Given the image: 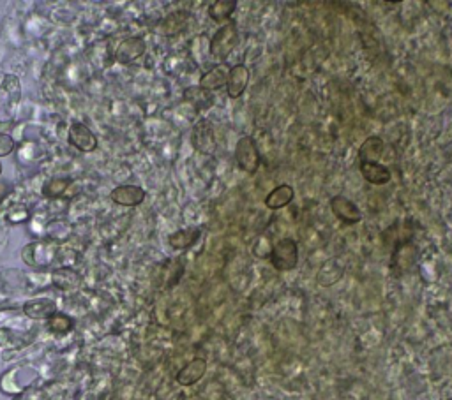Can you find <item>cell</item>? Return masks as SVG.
<instances>
[{
    "label": "cell",
    "mask_w": 452,
    "mask_h": 400,
    "mask_svg": "<svg viewBox=\"0 0 452 400\" xmlns=\"http://www.w3.org/2000/svg\"><path fill=\"white\" fill-rule=\"evenodd\" d=\"M449 159H451V162H452V152H451V157H449Z\"/></svg>",
    "instance_id": "33"
},
{
    "label": "cell",
    "mask_w": 452,
    "mask_h": 400,
    "mask_svg": "<svg viewBox=\"0 0 452 400\" xmlns=\"http://www.w3.org/2000/svg\"><path fill=\"white\" fill-rule=\"evenodd\" d=\"M330 210L345 224H358L363 221V212L347 196H332L330 198Z\"/></svg>",
    "instance_id": "7"
},
{
    "label": "cell",
    "mask_w": 452,
    "mask_h": 400,
    "mask_svg": "<svg viewBox=\"0 0 452 400\" xmlns=\"http://www.w3.org/2000/svg\"><path fill=\"white\" fill-rule=\"evenodd\" d=\"M270 263L277 271L294 270L299 263V247L294 238H281L272 245Z\"/></svg>",
    "instance_id": "3"
},
{
    "label": "cell",
    "mask_w": 452,
    "mask_h": 400,
    "mask_svg": "<svg viewBox=\"0 0 452 400\" xmlns=\"http://www.w3.org/2000/svg\"><path fill=\"white\" fill-rule=\"evenodd\" d=\"M226 76H228V73H226L223 67H219V65H217V67H212L211 71H207V73L200 78V89L207 90V92L221 89V87L226 85Z\"/></svg>",
    "instance_id": "20"
},
{
    "label": "cell",
    "mask_w": 452,
    "mask_h": 400,
    "mask_svg": "<svg viewBox=\"0 0 452 400\" xmlns=\"http://www.w3.org/2000/svg\"><path fill=\"white\" fill-rule=\"evenodd\" d=\"M417 256H419V252H417V247L411 243V240L396 243L392 249L391 270L396 275L408 274L417 265Z\"/></svg>",
    "instance_id": "5"
},
{
    "label": "cell",
    "mask_w": 452,
    "mask_h": 400,
    "mask_svg": "<svg viewBox=\"0 0 452 400\" xmlns=\"http://www.w3.org/2000/svg\"><path fill=\"white\" fill-rule=\"evenodd\" d=\"M237 46H239V30H237V25L230 21L212 36L208 52L216 60H226Z\"/></svg>",
    "instance_id": "2"
},
{
    "label": "cell",
    "mask_w": 452,
    "mask_h": 400,
    "mask_svg": "<svg viewBox=\"0 0 452 400\" xmlns=\"http://www.w3.org/2000/svg\"><path fill=\"white\" fill-rule=\"evenodd\" d=\"M23 261L30 267H48L57 256V247L46 242H34L23 249Z\"/></svg>",
    "instance_id": "6"
},
{
    "label": "cell",
    "mask_w": 452,
    "mask_h": 400,
    "mask_svg": "<svg viewBox=\"0 0 452 400\" xmlns=\"http://www.w3.org/2000/svg\"><path fill=\"white\" fill-rule=\"evenodd\" d=\"M383 140L378 136H369L366 142L358 148V162L366 164V162H378L383 155Z\"/></svg>",
    "instance_id": "18"
},
{
    "label": "cell",
    "mask_w": 452,
    "mask_h": 400,
    "mask_svg": "<svg viewBox=\"0 0 452 400\" xmlns=\"http://www.w3.org/2000/svg\"><path fill=\"white\" fill-rule=\"evenodd\" d=\"M235 162L244 173H257L261 164V155L251 136H242L235 145Z\"/></svg>",
    "instance_id": "4"
},
{
    "label": "cell",
    "mask_w": 452,
    "mask_h": 400,
    "mask_svg": "<svg viewBox=\"0 0 452 400\" xmlns=\"http://www.w3.org/2000/svg\"><path fill=\"white\" fill-rule=\"evenodd\" d=\"M23 312L32 320H48L50 315L57 312V305L53 300L48 298H36L30 300L23 305Z\"/></svg>",
    "instance_id": "17"
},
{
    "label": "cell",
    "mask_w": 452,
    "mask_h": 400,
    "mask_svg": "<svg viewBox=\"0 0 452 400\" xmlns=\"http://www.w3.org/2000/svg\"><path fill=\"white\" fill-rule=\"evenodd\" d=\"M358 170L360 175L364 177V180L373 186H385V184L391 182L392 173L387 166L378 164V162H366V164H358Z\"/></svg>",
    "instance_id": "15"
},
{
    "label": "cell",
    "mask_w": 452,
    "mask_h": 400,
    "mask_svg": "<svg viewBox=\"0 0 452 400\" xmlns=\"http://www.w3.org/2000/svg\"><path fill=\"white\" fill-rule=\"evenodd\" d=\"M205 372H207V362L204 358H195L180 368L177 374V383L182 386H191L205 376Z\"/></svg>",
    "instance_id": "13"
},
{
    "label": "cell",
    "mask_w": 452,
    "mask_h": 400,
    "mask_svg": "<svg viewBox=\"0 0 452 400\" xmlns=\"http://www.w3.org/2000/svg\"><path fill=\"white\" fill-rule=\"evenodd\" d=\"M145 49H147V45H145V41L142 37H129V39H124L118 45L117 53H115V60L118 64H133V62L142 57Z\"/></svg>",
    "instance_id": "10"
},
{
    "label": "cell",
    "mask_w": 452,
    "mask_h": 400,
    "mask_svg": "<svg viewBox=\"0 0 452 400\" xmlns=\"http://www.w3.org/2000/svg\"><path fill=\"white\" fill-rule=\"evenodd\" d=\"M345 275V263H341L338 258L329 259L322 265V268L318 270L316 282L323 287H329L332 284L339 282L341 277Z\"/></svg>",
    "instance_id": "14"
},
{
    "label": "cell",
    "mask_w": 452,
    "mask_h": 400,
    "mask_svg": "<svg viewBox=\"0 0 452 400\" xmlns=\"http://www.w3.org/2000/svg\"><path fill=\"white\" fill-rule=\"evenodd\" d=\"M14 150V140L6 133H0V157H6Z\"/></svg>",
    "instance_id": "29"
},
{
    "label": "cell",
    "mask_w": 452,
    "mask_h": 400,
    "mask_svg": "<svg viewBox=\"0 0 452 400\" xmlns=\"http://www.w3.org/2000/svg\"><path fill=\"white\" fill-rule=\"evenodd\" d=\"M184 98L186 101H189L191 104H195L196 108H208L212 104V93L207 90L200 89V87H191V89L184 90Z\"/></svg>",
    "instance_id": "23"
},
{
    "label": "cell",
    "mask_w": 452,
    "mask_h": 400,
    "mask_svg": "<svg viewBox=\"0 0 452 400\" xmlns=\"http://www.w3.org/2000/svg\"><path fill=\"white\" fill-rule=\"evenodd\" d=\"M29 217H30V212L25 205H12L11 208L6 212V219L12 224L25 223V221H29Z\"/></svg>",
    "instance_id": "27"
},
{
    "label": "cell",
    "mask_w": 452,
    "mask_h": 400,
    "mask_svg": "<svg viewBox=\"0 0 452 400\" xmlns=\"http://www.w3.org/2000/svg\"><path fill=\"white\" fill-rule=\"evenodd\" d=\"M235 0H217V2H212V4L208 5V16L214 21H217V23H221V21L230 20V16L235 12Z\"/></svg>",
    "instance_id": "21"
},
{
    "label": "cell",
    "mask_w": 452,
    "mask_h": 400,
    "mask_svg": "<svg viewBox=\"0 0 452 400\" xmlns=\"http://www.w3.org/2000/svg\"><path fill=\"white\" fill-rule=\"evenodd\" d=\"M255 256H258V258H270V252H272V243L269 242V238L267 236H260L258 238V242L255 243Z\"/></svg>",
    "instance_id": "28"
},
{
    "label": "cell",
    "mask_w": 452,
    "mask_h": 400,
    "mask_svg": "<svg viewBox=\"0 0 452 400\" xmlns=\"http://www.w3.org/2000/svg\"><path fill=\"white\" fill-rule=\"evenodd\" d=\"M21 101V83L17 74H6L0 85V129L14 122Z\"/></svg>",
    "instance_id": "1"
},
{
    "label": "cell",
    "mask_w": 452,
    "mask_h": 400,
    "mask_svg": "<svg viewBox=\"0 0 452 400\" xmlns=\"http://www.w3.org/2000/svg\"><path fill=\"white\" fill-rule=\"evenodd\" d=\"M200 234L202 231L198 227H186V230H179L175 233H171L168 236V243L175 251H186V249L193 247L200 240Z\"/></svg>",
    "instance_id": "19"
},
{
    "label": "cell",
    "mask_w": 452,
    "mask_h": 400,
    "mask_svg": "<svg viewBox=\"0 0 452 400\" xmlns=\"http://www.w3.org/2000/svg\"><path fill=\"white\" fill-rule=\"evenodd\" d=\"M0 175H2V164H0Z\"/></svg>",
    "instance_id": "32"
},
{
    "label": "cell",
    "mask_w": 452,
    "mask_h": 400,
    "mask_svg": "<svg viewBox=\"0 0 452 400\" xmlns=\"http://www.w3.org/2000/svg\"><path fill=\"white\" fill-rule=\"evenodd\" d=\"M69 186V178H52V180H48V182L45 184V187H43V195H45L46 198H58V196L64 195Z\"/></svg>",
    "instance_id": "25"
},
{
    "label": "cell",
    "mask_w": 452,
    "mask_h": 400,
    "mask_svg": "<svg viewBox=\"0 0 452 400\" xmlns=\"http://www.w3.org/2000/svg\"><path fill=\"white\" fill-rule=\"evenodd\" d=\"M48 328L53 333H67L73 328V321H71L69 315L55 312L48 318Z\"/></svg>",
    "instance_id": "26"
},
{
    "label": "cell",
    "mask_w": 452,
    "mask_h": 400,
    "mask_svg": "<svg viewBox=\"0 0 452 400\" xmlns=\"http://www.w3.org/2000/svg\"><path fill=\"white\" fill-rule=\"evenodd\" d=\"M8 195H9V187L6 186L4 182H0V203L4 201L6 196H8Z\"/></svg>",
    "instance_id": "31"
},
{
    "label": "cell",
    "mask_w": 452,
    "mask_h": 400,
    "mask_svg": "<svg viewBox=\"0 0 452 400\" xmlns=\"http://www.w3.org/2000/svg\"><path fill=\"white\" fill-rule=\"evenodd\" d=\"M295 190L292 186H277L276 189H272L265 198V206L269 208V210H281L285 206H288L290 203L294 201Z\"/></svg>",
    "instance_id": "16"
},
{
    "label": "cell",
    "mask_w": 452,
    "mask_h": 400,
    "mask_svg": "<svg viewBox=\"0 0 452 400\" xmlns=\"http://www.w3.org/2000/svg\"><path fill=\"white\" fill-rule=\"evenodd\" d=\"M82 277L71 268H58L53 271V284L61 289H73V287L80 286Z\"/></svg>",
    "instance_id": "22"
},
{
    "label": "cell",
    "mask_w": 452,
    "mask_h": 400,
    "mask_svg": "<svg viewBox=\"0 0 452 400\" xmlns=\"http://www.w3.org/2000/svg\"><path fill=\"white\" fill-rule=\"evenodd\" d=\"M193 145L198 152L202 154H214L216 150V137H214V131L212 126L207 120H202L200 124H196L195 129H193Z\"/></svg>",
    "instance_id": "11"
},
{
    "label": "cell",
    "mask_w": 452,
    "mask_h": 400,
    "mask_svg": "<svg viewBox=\"0 0 452 400\" xmlns=\"http://www.w3.org/2000/svg\"><path fill=\"white\" fill-rule=\"evenodd\" d=\"M147 192L138 186H118L111 190V201L120 206H138L145 201Z\"/></svg>",
    "instance_id": "12"
},
{
    "label": "cell",
    "mask_w": 452,
    "mask_h": 400,
    "mask_svg": "<svg viewBox=\"0 0 452 400\" xmlns=\"http://www.w3.org/2000/svg\"><path fill=\"white\" fill-rule=\"evenodd\" d=\"M71 145L80 152H94L98 148V137L90 131L89 126L82 122H74L69 127V136H67Z\"/></svg>",
    "instance_id": "8"
},
{
    "label": "cell",
    "mask_w": 452,
    "mask_h": 400,
    "mask_svg": "<svg viewBox=\"0 0 452 400\" xmlns=\"http://www.w3.org/2000/svg\"><path fill=\"white\" fill-rule=\"evenodd\" d=\"M9 337H11V332L6 330V328H0V348L9 342Z\"/></svg>",
    "instance_id": "30"
},
{
    "label": "cell",
    "mask_w": 452,
    "mask_h": 400,
    "mask_svg": "<svg viewBox=\"0 0 452 400\" xmlns=\"http://www.w3.org/2000/svg\"><path fill=\"white\" fill-rule=\"evenodd\" d=\"M249 78L251 73L244 64H237L233 65L228 71V76H226V92L232 99H239L242 93L246 92L249 85Z\"/></svg>",
    "instance_id": "9"
},
{
    "label": "cell",
    "mask_w": 452,
    "mask_h": 400,
    "mask_svg": "<svg viewBox=\"0 0 452 400\" xmlns=\"http://www.w3.org/2000/svg\"><path fill=\"white\" fill-rule=\"evenodd\" d=\"M188 20H189V12H184V11L173 12L171 16H168L166 20H164V32L170 34V36L182 32V30L186 29V25H188Z\"/></svg>",
    "instance_id": "24"
}]
</instances>
